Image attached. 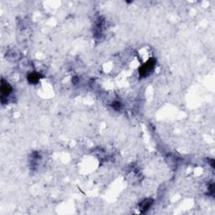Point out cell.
<instances>
[{
    "label": "cell",
    "mask_w": 215,
    "mask_h": 215,
    "mask_svg": "<svg viewBox=\"0 0 215 215\" xmlns=\"http://www.w3.org/2000/svg\"><path fill=\"white\" fill-rule=\"evenodd\" d=\"M12 92V88L10 87V85L8 82H2V85H1V92H2V98H3L4 96L7 97L9 95V93Z\"/></svg>",
    "instance_id": "cell-2"
},
{
    "label": "cell",
    "mask_w": 215,
    "mask_h": 215,
    "mask_svg": "<svg viewBox=\"0 0 215 215\" xmlns=\"http://www.w3.org/2000/svg\"><path fill=\"white\" fill-rule=\"evenodd\" d=\"M113 107H114V109H118L119 108H120V104H119V102H114V104H113Z\"/></svg>",
    "instance_id": "cell-5"
},
{
    "label": "cell",
    "mask_w": 215,
    "mask_h": 215,
    "mask_svg": "<svg viewBox=\"0 0 215 215\" xmlns=\"http://www.w3.org/2000/svg\"><path fill=\"white\" fill-rule=\"evenodd\" d=\"M39 78H40V75L36 72H32L28 76L29 82L30 83H36L39 81Z\"/></svg>",
    "instance_id": "cell-3"
},
{
    "label": "cell",
    "mask_w": 215,
    "mask_h": 215,
    "mask_svg": "<svg viewBox=\"0 0 215 215\" xmlns=\"http://www.w3.org/2000/svg\"><path fill=\"white\" fill-rule=\"evenodd\" d=\"M151 203H152V202L150 200V199H146L145 202H143V204H142L141 210H142V211H145V210H147V209L151 207Z\"/></svg>",
    "instance_id": "cell-4"
},
{
    "label": "cell",
    "mask_w": 215,
    "mask_h": 215,
    "mask_svg": "<svg viewBox=\"0 0 215 215\" xmlns=\"http://www.w3.org/2000/svg\"><path fill=\"white\" fill-rule=\"evenodd\" d=\"M155 65V60L154 58L150 59L147 62L144 64L142 66H140L139 70V75L141 76H147L149 73H151Z\"/></svg>",
    "instance_id": "cell-1"
}]
</instances>
